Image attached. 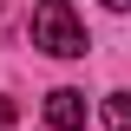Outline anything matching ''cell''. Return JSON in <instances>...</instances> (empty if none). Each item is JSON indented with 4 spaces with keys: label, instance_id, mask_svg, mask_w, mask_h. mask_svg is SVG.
I'll return each mask as SVG.
<instances>
[{
    "label": "cell",
    "instance_id": "1",
    "mask_svg": "<svg viewBox=\"0 0 131 131\" xmlns=\"http://www.w3.org/2000/svg\"><path fill=\"white\" fill-rule=\"evenodd\" d=\"M33 46L52 59H85V26L72 13V0H39L33 7Z\"/></svg>",
    "mask_w": 131,
    "mask_h": 131
},
{
    "label": "cell",
    "instance_id": "2",
    "mask_svg": "<svg viewBox=\"0 0 131 131\" xmlns=\"http://www.w3.org/2000/svg\"><path fill=\"white\" fill-rule=\"evenodd\" d=\"M46 125H52V131H79V125H85V92L59 85V92L46 98Z\"/></svg>",
    "mask_w": 131,
    "mask_h": 131
},
{
    "label": "cell",
    "instance_id": "3",
    "mask_svg": "<svg viewBox=\"0 0 131 131\" xmlns=\"http://www.w3.org/2000/svg\"><path fill=\"white\" fill-rule=\"evenodd\" d=\"M105 125H112V131H131V92H112V98H105Z\"/></svg>",
    "mask_w": 131,
    "mask_h": 131
},
{
    "label": "cell",
    "instance_id": "4",
    "mask_svg": "<svg viewBox=\"0 0 131 131\" xmlns=\"http://www.w3.org/2000/svg\"><path fill=\"white\" fill-rule=\"evenodd\" d=\"M0 131H13V98H0Z\"/></svg>",
    "mask_w": 131,
    "mask_h": 131
},
{
    "label": "cell",
    "instance_id": "5",
    "mask_svg": "<svg viewBox=\"0 0 131 131\" xmlns=\"http://www.w3.org/2000/svg\"><path fill=\"white\" fill-rule=\"evenodd\" d=\"M105 7H112V13H125V7H131V0H105Z\"/></svg>",
    "mask_w": 131,
    "mask_h": 131
}]
</instances>
